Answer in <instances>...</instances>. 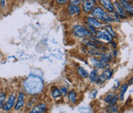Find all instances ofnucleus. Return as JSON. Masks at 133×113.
<instances>
[{"label":"nucleus","instance_id":"nucleus-9","mask_svg":"<svg viewBox=\"0 0 133 113\" xmlns=\"http://www.w3.org/2000/svg\"><path fill=\"white\" fill-rule=\"evenodd\" d=\"M45 109H46L45 104H38L32 109L30 113H44Z\"/></svg>","mask_w":133,"mask_h":113},{"label":"nucleus","instance_id":"nucleus-13","mask_svg":"<svg viewBox=\"0 0 133 113\" xmlns=\"http://www.w3.org/2000/svg\"><path fill=\"white\" fill-rule=\"evenodd\" d=\"M101 2L104 5V7L105 8V9H107L109 12H113V10H114V5H113V4L109 0H102Z\"/></svg>","mask_w":133,"mask_h":113},{"label":"nucleus","instance_id":"nucleus-28","mask_svg":"<svg viewBox=\"0 0 133 113\" xmlns=\"http://www.w3.org/2000/svg\"><path fill=\"white\" fill-rule=\"evenodd\" d=\"M89 28H90V29H91V31H92V32H91L92 33V32H93V33H96L95 29H94V28H93L92 26H89Z\"/></svg>","mask_w":133,"mask_h":113},{"label":"nucleus","instance_id":"nucleus-7","mask_svg":"<svg viewBox=\"0 0 133 113\" xmlns=\"http://www.w3.org/2000/svg\"><path fill=\"white\" fill-rule=\"evenodd\" d=\"M118 2H119V4L121 5V6L122 7V9H123L126 10L129 13L132 14V12H133L132 5V4H130V3H129V2L125 1V0H121V1H119Z\"/></svg>","mask_w":133,"mask_h":113},{"label":"nucleus","instance_id":"nucleus-14","mask_svg":"<svg viewBox=\"0 0 133 113\" xmlns=\"http://www.w3.org/2000/svg\"><path fill=\"white\" fill-rule=\"evenodd\" d=\"M88 23L90 25V26H92V27H101L102 26V23L100 22H98L96 19L94 18H92V17H89L88 18Z\"/></svg>","mask_w":133,"mask_h":113},{"label":"nucleus","instance_id":"nucleus-24","mask_svg":"<svg viewBox=\"0 0 133 113\" xmlns=\"http://www.w3.org/2000/svg\"><path fill=\"white\" fill-rule=\"evenodd\" d=\"M118 96H117V95H115L114 97L112 98V99L110 101V102H109V104H110V105H114L116 103V102H117V100H118Z\"/></svg>","mask_w":133,"mask_h":113},{"label":"nucleus","instance_id":"nucleus-3","mask_svg":"<svg viewBox=\"0 0 133 113\" xmlns=\"http://www.w3.org/2000/svg\"><path fill=\"white\" fill-rule=\"evenodd\" d=\"M74 34L78 37H89L92 36V33L86 28L82 25H76L73 29Z\"/></svg>","mask_w":133,"mask_h":113},{"label":"nucleus","instance_id":"nucleus-21","mask_svg":"<svg viewBox=\"0 0 133 113\" xmlns=\"http://www.w3.org/2000/svg\"><path fill=\"white\" fill-rule=\"evenodd\" d=\"M112 60V57L110 55H107V54H104L102 55V56L101 57V62H110Z\"/></svg>","mask_w":133,"mask_h":113},{"label":"nucleus","instance_id":"nucleus-18","mask_svg":"<svg viewBox=\"0 0 133 113\" xmlns=\"http://www.w3.org/2000/svg\"><path fill=\"white\" fill-rule=\"evenodd\" d=\"M98 78V72L96 70H93L90 75H89V78L92 82H96L97 79Z\"/></svg>","mask_w":133,"mask_h":113},{"label":"nucleus","instance_id":"nucleus-25","mask_svg":"<svg viewBox=\"0 0 133 113\" xmlns=\"http://www.w3.org/2000/svg\"><path fill=\"white\" fill-rule=\"evenodd\" d=\"M59 92H60L61 95H65L66 93H67V89H66V88H65V87H62V88L60 89Z\"/></svg>","mask_w":133,"mask_h":113},{"label":"nucleus","instance_id":"nucleus-33","mask_svg":"<svg viewBox=\"0 0 133 113\" xmlns=\"http://www.w3.org/2000/svg\"><path fill=\"white\" fill-rule=\"evenodd\" d=\"M132 78H131V80L129 81V83H130V84H132Z\"/></svg>","mask_w":133,"mask_h":113},{"label":"nucleus","instance_id":"nucleus-32","mask_svg":"<svg viewBox=\"0 0 133 113\" xmlns=\"http://www.w3.org/2000/svg\"><path fill=\"white\" fill-rule=\"evenodd\" d=\"M2 105H3V103H2V102H0V109H1L2 107Z\"/></svg>","mask_w":133,"mask_h":113},{"label":"nucleus","instance_id":"nucleus-29","mask_svg":"<svg viewBox=\"0 0 133 113\" xmlns=\"http://www.w3.org/2000/svg\"><path fill=\"white\" fill-rule=\"evenodd\" d=\"M58 2H59L60 4H65V3H66V2H67V1H66V0H63V1L59 0V1H58Z\"/></svg>","mask_w":133,"mask_h":113},{"label":"nucleus","instance_id":"nucleus-8","mask_svg":"<svg viewBox=\"0 0 133 113\" xmlns=\"http://www.w3.org/2000/svg\"><path fill=\"white\" fill-rule=\"evenodd\" d=\"M95 3V1L93 0H90V1H84L83 5H82V9L84 10V12H89L91 10H92L93 9V5Z\"/></svg>","mask_w":133,"mask_h":113},{"label":"nucleus","instance_id":"nucleus-17","mask_svg":"<svg viewBox=\"0 0 133 113\" xmlns=\"http://www.w3.org/2000/svg\"><path fill=\"white\" fill-rule=\"evenodd\" d=\"M68 98H69V99L72 102H73V103H75L76 102V92L74 91V90H72V91H70L69 92V94H68Z\"/></svg>","mask_w":133,"mask_h":113},{"label":"nucleus","instance_id":"nucleus-22","mask_svg":"<svg viewBox=\"0 0 133 113\" xmlns=\"http://www.w3.org/2000/svg\"><path fill=\"white\" fill-rule=\"evenodd\" d=\"M105 30L112 36H114L115 37L116 36V34H115V32L114 31L112 30V27H110V26H109V25H107V26H105Z\"/></svg>","mask_w":133,"mask_h":113},{"label":"nucleus","instance_id":"nucleus-19","mask_svg":"<svg viewBox=\"0 0 133 113\" xmlns=\"http://www.w3.org/2000/svg\"><path fill=\"white\" fill-rule=\"evenodd\" d=\"M52 95L53 98H59L62 95L61 93H60V92H59V89H57L56 87H55V88L52 89Z\"/></svg>","mask_w":133,"mask_h":113},{"label":"nucleus","instance_id":"nucleus-16","mask_svg":"<svg viewBox=\"0 0 133 113\" xmlns=\"http://www.w3.org/2000/svg\"><path fill=\"white\" fill-rule=\"evenodd\" d=\"M78 74L81 75L82 78H87L89 76V72L88 71H86L84 68L82 67H78Z\"/></svg>","mask_w":133,"mask_h":113},{"label":"nucleus","instance_id":"nucleus-20","mask_svg":"<svg viewBox=\"0 0 133 113\" xmlns=\"http://www.w3.org/2000/svg\"><path fill=\"white\" fill-rule=\"evenodd\" d=\"M95 67L98 68V69H102V68H105L107 65L106 63L105 62H102L101 61H98V60H95V63L93 64Z\"/></svg>","mask_w":133,"mask_h":113},{"label":"nucleus","instance_id":"nucleus-2","mask_svg":"<svg viewBox=\"0 0 133 113\" xmlns=\"http://www.w3.org/2000/svg\"><path fill=\"white\" fill-rule=\"evenodd\" d=\"M92 16L94 17H96L98 19L103 20V21H107V22H112L113 19H112L107 13H105L101 8L96 7L92 11Z\"/></svg>","mask_w":133,"mask_h":113},{"label":"nucleus","instance_id":"nucleus-12","mask_svg":"<svg viewBox=\"0 0 133 113\" xmlns=\"http://www.w3.org/2000/svg\"><path fill=\"white\" fill-rule=\"evenodd\" d=\"M114 5L115 6L116 9H117V13H118V15L122 17V18H125L126 17V15H125V12L124 11V9H122V7L121 6V5L119 4V2H115Z\"/></svg>","mask_w":133,"mask_h":113},{"label":"nucleus","instance_id":"nucleus-11","mask_svg":"<svg viewBox=\"0 0 133 113\" xmlns=\"http://www.w3.org/2000/svg\"><path fill=\"white\" fill-rule=\"evenodd\" d=\"M80 8L78 5H75L72 4H70L68 7V12L70 15H76L80 12Z\"/></svg>","mask_w":133,"mask_h":113},{"label":"nucleus","instance_id":"nucleus-27","mask_svg":"<svg viewBox=\"0 0 133 113\" xmlns=\"http://www.w3.org/2000/svg\"><path fill=\"white\" fill-rule=\"evenodd\" d=\"M71 4H72V5H78V4H80L81 3V1H71Z\"/></svg>","mask_w":133,"mask_h":113},{"label":"nucleus","instance_id":"nucleus-1","mask_svg":"<svg viewBox=\"0 0 133 113\" xmlns=\"http://www.w3.org/2000/svg\"><path fill=\"white\" fill-rule=\"evenodd\" d=\"M26 87H27V89H28L27 90L29 92H30L32 93H35V92H38V91L36 90V88H37L40 91L42 87V82L37 78H32L27 82Z\"/></svg>","mask_w":133,"mask_h":113},{"label":"nucleus","instance_id":"nucleus-6","mask_svg":"<svg viewBox=\"0 0 133 113\" xmlns=\"http://www.w3.org/2000/svg\"><path fill=\"white\" fill-rule=\"evenodd\" d=\"M97 33V37L100 39H102V40H105V41H111L112 39V36L106 31H99Z\"/></svg>","mask_w":133,"mask_h":113},{"label":"nucleus","instance_id":"nucleus-23","mask_svg":"<svg viewBox=\"0 0 133 113\" xmlns=\"http://www.w3.org/2000/svg\"><path fill=\"white\" fill-rule=\"evenodd\" d=\"M114 96H115L114 92H110L109 94L108 95L105 97V102L109 103V102H110V101L112 99V98H113Z\"/></svg>","mask_w":133,"mask_h":113},{"label":"nucleus","instance_id":"nucleus-5","mask_svg":"<svg viewBox=\"0 0 133 113\" xmlns=\"http://www.w3.org/2000/svg\"><path fill=\"white\" fill-rule=\"evenodd\" d=\"M112 75V70H105V72H103L102 73V75H99L96 82L98 84H101V83H103L105 81L109 79Z\"/></svg>","mask_w":133,"mask_h":113},{"label":"nucleus","instance_id":"nucleus-15","mask_svg":"<svg viewBox=\"0 0 133 113\" xmlns=\"http://www.w3.org/2000/svg\"><path fill=\"white\" fill-rule=\"evenodd\" d=\"M128 87H129V85H128V84H124V85H122V88H121V93H120V96H119V98H120L121 101L123 100V98H124V95L125 93V92L127 91Z\"/></svg>","mask_w":133,"mask_h":113},{"label":"nucleus","instance_id":"nucleus-26","mask_svg":"<svg viewBox=\"0 0 133 113\" xmlns=\"http://www.w3.org/2000/svg\"><path fill=\"white\" fill-rule=\"evenodd\" d=\"M5 99V94L4 92H1L0 93V102L2 103H4Z\"/></svg>","mask_w":133,"mask_h":113},{"label":"nucleus","instance_id":"nucleus-4","mask_svg":"<svg viewBox=\"0 0 133 113\" xmlns=\"http://www.w3.org/2000/svg\"><path fill=\"white\" fill-rule=\"evenodd\" d=\"M15 102H16V96H15V95H11L9 96V98H8V100L5 102V103L3 104V105H2L3 110L6 111V112L11 110V109L15 105Z\"/></svg>","mask_w":133,"mask_h":113},{"label":"nucleus","instance_id":"nucleus-31","mask_svg":"<svg viewBox=\"0 0 133 113\" xmlns=\"http://www.w3.org/2000/svg\"><path fill=\"white\" fill-rule=\"evenodd\" d=\"M117 15H118L117 13H115V14H114L115 17V19H116V21H118V22H119V18H118V16Z\"/></svg>","mask_w":133,"mask_h":113},{"label":"nucleus","instance_id":"nucleus-10","mask_svg":"<svg viewBox=\"0 0 133 113\" xmlns=\"http://www.w3.org/2000/svg\"><path fill=\"white\" fill-rule=\"evenodd\" d=\"M24 94L22 92H20L19 94V98H18V101L15 105V109L16 110H19L20 109L23 105H24Z\"/></svg>","mask_w":133,"mask_h":113},{"label":"nucleus","instance_id":"nucleus-30","mask_svg":"<svg viewBox=\"0 0 133 113\" xmlns=\"http://www.w3.org/2000/svg\"><path fill=\"white\" fill-rule=\"evenodd\" d=\"M117 107L116 106H114V107H112V112H116V111H117Z\"/></svg>","mask_w":133,"mask_h":113}]
</instances>
